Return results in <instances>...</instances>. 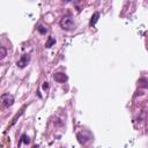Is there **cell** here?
<instances>
[{"mask_svg": "<svg viewBox=\"0 0 148 148\" xmlns=\"http://www.w3.org/2000/svg\"><path fill=\"white\" fill-rule=\"evenodd\" d=\"M33 148H39V146H38V145H34Z\"/></svg>", "mask_w": 148, "mask_h": 148, "instance_id": "obj_14", "label": "cell"}, {"mask_svg": "<svg viewBox=\"0 0 148 148\" xmlns=\"http://www.w3.org/2000/svg\"><path fill=\"white\" fill-rule=\"evenodd\" d=\"M1 102H3L4 108H9V107H12V105L14 104L15 98H14L13 95L6 93V94H3V95H1Z\"/></svg>", "mask_w": 148, "mask_h": 148, "instance_id": "obj_2", "label": "cell"}, {"mask_svg": "<svg viewBox=\"0 0 148 148\" xmlns=\"http://www.w3.org/2000/svg\"><path fill=\"white\" fill-rule=\"evenodd\" d=\"M53 79H54L57 82H59V83H64V82H66V81L68 80V76H67L65 73H56V74L53 75Z\"/></svg>", "mask_w": 148, "mask_h": 148, "instance_id": "obj_4", "label": "cell"}, {"mask_svg": "<svg viewBox=\"0 0 148 148\" xmlns=\"http://www.w3.org/2000/svg\"><path fill=\"white\" fill-rule=\"evenodd\" d=\"M59 26H60V28L62 30H66V31H72L76 27L74 20L71 16H64V17H62L60 20V22H59Z\"/></svg>", "mask_w": 148, "mask_h": 148, "instance_id": "obj_1", "label": "cell"}, {"mask_svg": "<svg viewBox=\"0 0 148 148\" xmlns=\"http://www.w3.org/2000/svg\"><path fill=\"white\" fill-rule=\"evenodd\" d=\"M25 109H26V107H25V108H23L22 110H21V111H20L19 113H16V115H15V117L13 118V121H12V124H11V126H13V125H14V124L16 123V120H17V118H20L21 116H22V115L25 113Z\"/></svg>", "mask_w": 148, "mask_h": 148, "instance_id": "obj_10", "label": "cell"}, {"mask_svg": "<svg viewBox=\"0 0 148 148\" xmlns=\"http://www.w3.org/2000/svg\"><path fill=\"white\" fill-rule=\"evenodd\" d=\"M98 19H100V13H98V12H95V13L93 14V16L90 17V21H89V26H90V27L95 26V25L97 23Z\"/></svg>", "mask_w": 148, "mask_h": 148, "instance_id": "obj_6", "label": "cell"}, {"mask_svg": "<svg viewBox=\"0 0 148 148\" xmlns=\"http://www.w3.org/2000/svg\"><path fill=\"white\" fill-rule=\"evenodd\" d=\"M54 44H56V39H54L53 37H49L46 44H45V48H46V49H50V48H51L52 45H54Z\"/></svg>", "mask_w": 148, "mask_h": 148, "instance_id": "obj_8", "label": "cell"}, {"mask_svg": "<svg viewBox=\"0 0 148 148\" xmlns=\"http://www.w3.org/2000/svg\"><path fill=\"white\" fill-rule=\"evenodd\" d=\"M7 56V50L4 46H0V60H3Z\"/></svg>", "mask_w": 148, "mask_h": 148, "instance_id": "obj_11", "label": "cell"}, {"mask_svg": "<svg viewBox=\"0 0 148 148\" xmlns=\"http://www.w3.org/2000/svg\"><path fill=\"white\" fill-rule=\"evenodd\" d=\"M139 86L142 87V88H147V80L145 78H142V79L139 80Z\"/></svg>", "mask_w": 148, "mask_h": 148, "instance_id": "obj_12", "label": "cell"}, {"mask_svg": "<svg viewBox=\"0 0 148 148\" xmlns=\"http://www.w3.org/2000/svg\"><path fill=\"white\" fill-rule=\"evenodd\" d=\"M76 138H78V141H79L81 145H86V143L90 140V137H86V135H83L82 133H78V134H76Z\"/></svg>", "mask_w": 148, "mask_h": 148, "instance_id": "obj_5", "label": "cell"}, {"mask_svg": "<svg viewBox=\"0 0 148 148\" xmlns=\"http://www.w3.org/2000/svg\"><path fill=\"white\" fill-rule=\"evenodd\" d=\"M21 143H25V145H29V143H30V138H29L26 133H23L22 135H21V139H20V141H19V145H21Z\"/></svg>", "mask_w": 148, "mask_h": 148, "instance_id": "obj_7", "label": "cell"}, {"mask_svg": "<svg viewBox=\"0 0 148 148\" xmlns=\"http://www.w3.org/2000/svg\"><path fill=\"white\" fill-rule=\"evenodd\" d=\"M37 31H38L40 35H45V34L48 33V28L44 27L43 25H39V26L37 27Z\"/></svg>", "mask_w": 148, "mask_h": 148, "instance_id": "obj_9", "label": "cell"}, {"mask_svg": "<svg viewBox=\"0 0 148 148\" xmlns=\"http://www.w3.org/2000/svg\"><path fill=\"white\" fill-rule=\"evenodd\" d=\"M42 89H43V90H48L49 89V82L48 81H45L43 84H42Z\"/></svg>", "mask_w": 148, "mask_h": 148, "instance_id": "obj_13", "label": "cell"}, {"mask_svg": "<svg viewBox=\"0 0 148 148\" xmlns=\"http://www.w3.org/2000/svg\"><path fill=\"white\" fill-rule=\"evenodd\" d=\"M29 61H30V56L29 54H23L22 57H21L17 62H16V65L19 68H25L28 64H29Z\"/></svg>", "mask_w": 148, "mask_h": 148, "instance_id": "obj_3", "label": "cell"}]
</instances>
